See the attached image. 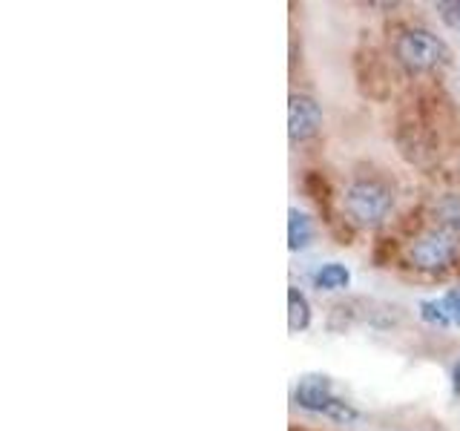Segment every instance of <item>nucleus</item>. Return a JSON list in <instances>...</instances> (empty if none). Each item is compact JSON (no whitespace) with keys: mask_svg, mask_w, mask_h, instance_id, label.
Masks as SVG:
<instances>
[{"mask_svg":"<svg viewBox=\"0 0 460 431\" xmlns=\"http://www.w3.org/2000/svg\"><path fill=\"white\" fill-rule=\"evenodd\" d=\"M392 190L380 181H354L349 193H345V210L359 227H377L392 210Z\"/></svg>","mask_w":460,"mask_h":431,"instance_id":"1","label":"nucleus"},{"mask_svg":"<svg viewBox=\"0 0 460 431\" xmlns=\"http://www.w3.org/2000/svg\"><path fill=\"white\" fill-rule=\"evenodd\" d=\"M397 57L402 66H409L411 72H426V69H435V66H443L449 61V49H446V43L426 32V29H409V32H402L397 38Z\"/></svg>","mask_w":460,"mask_h":431,"instance_id":"2","label":"nucleus"},{"mask_svg":"<svg viewBox=\"0 0 460 431\" xmlns=\"http://www.w3.org/2000/svg\"><path fill=\"white\" fill-rule=\"evenodd\" d=\"M294 400L299 402L302 409L325 414V417H331V420H337V423L357 420V411L349 406V402L331 394V380L323 377V374H308V377H302L299 385H296V391H294Z\"/></svg>","mask_w":460,"mask_h":431,"instance_id":"3","label":"nucleus"},{"mask_svg":"<svg viewBox=\"0 0 460 431\" xmlns=\"http://www.w3.org/2000/svg\"><path fill=\"white\" fill-rule=\"evenodd\" d=\"M455 253H457V248H455L452 236L429 233L411 244L409 259L414 262V268H420V270H443L446 265H452Z\"/></svg>","mask_w":460,"mask_h":431,"instance_id":"4","label":"nucleus"},{"mask_svg":"<svg viewBox=\"0 0 460 431\" xmlns=\"http://www.w3.org/2000/svg\"><path fill=\"white\" fill-rule=\"evenodd\" d=\"M323 127V110L308 95H291L288 104V133L291 141H305Z\"/></svg>","mask_w":460,"mask_h":431,"instance_id":"5","label":"nucleus"},{"mask_svg":"<svg viewBox=\"0 0 460 431\" xmlns=\"http://www.w3.org/2000/svg\"><path fill=\"white\" fill-rule=\"evenodd\" d=\"M314 285L320 287V291H342V287H349L351 282V273L345 265L340 262H328V265H320L314 273H311Z\"/></svg>","mask_w":460,"mask_h":431,"instance_id":"6","label":"nucleus"},{"mask_svg":"<svg viewBox=\"0 0 460 431\" xmlns=\"http://www.w3.org/2000/svg\"><path fill=\"white\" fill-rule=\"evenodd\" d=\"M314 239V227H311V219L302 210L291 207L288 210V244H291V251H302L308 248Z\"/></svg>","mask_w":460,"mask_h":431,"instance_id":"7","label":"nucleus"},{"mask_svg":"<svg viewBox=\"0 0 460 431\" xmlns=\"http://www.w3.org/2000/svg\"><path fill=\"white\" fill-rule=\"evenodd\" d=\"M435 222L440 233H460V196H443L435 205Z\"/></svg>","mask_w":460,"mask_h":431,"instance_id":"8","label":"nucleus"},{"mask_svg":"<svg viewBox=\"0 0 460 431\" xmlns=\"http://www.w3.org/2000/svg\"><path fill=\"white\" fill-rule=\"evenodd\" d=\"M311 325V308L308 299L302 296L296 287H288V328L294 330H305Z\"/></svg>","mask_w":460,"mask_h":431,"instance_id":"9","label":"nucleus"},{"mask_svg":"<svg viewBox=\"0 0 460 431\" xmlns=\"http://www.w3.org/2000/svg\"><path fill=\"white\" fill-rule=\"evenodd\" d=\"M420 316L429 325H449V316H446V308L440 299H426L420 302Z\"/></svg>","mask_w":460,"mask_h":431,"instance_id":"10","label":"nucleus"},{"mask_svg":"<svg viewBox=\"0 0 460 431\" xmlns=\"http://www.w3.org/2000/svg\"><path fill=\"white\" fill-rule=\"evenodd\" d=\"M440 302H443V308H446V316H449V322L460 325V287L449 291Z\"/></svg>","mask_w":460,"mask_h":431,"instance_id":"11","label":"nucleus"},{"mask_svg":"<svg viewBox=\"0 0 460 431\" xmlns=\"http://www.w3.org/2000/svg\"><path fill=\"white\" fill-rule=\"evenodd\" d=\"M440 14L446 26H452L460 32V0H455V4H440Z\"/></svg>","mask_w":460,"mask_h":431,"instance_id":"12","label":"nucleus"},{"mask_svg":"<svg viewBox=\"0 0 460 431\" xmlns=\"http://www.w3.org/2000/svg\"><path fill=\"white\" fill-rule=\"evenodd\" d=\"M452 385H455V394H460V359L455 363V371H452Z\"/></svg>","mask_w":460,"mask_h":431,"instance_id":"13","label":"nucleus"}]
</instances>
